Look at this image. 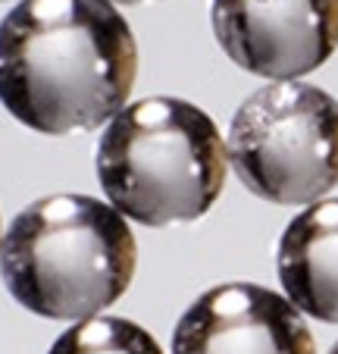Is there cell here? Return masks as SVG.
<instances>
[{
    "instance_id": "277c9868",
    "label": "cell",
    "mask_w": 338,
    "mask_h": 354,
    "mask_svg": "<svg viewBox=\"0 0 338 354\" xmlns=\"http://www.w3.org/2000/svg\"><path fill=\"white\" fill-rule=\"evenodd\" d=\"M225 151L263 201H319L338 185V100L317 85L272 82L232 116Z\"/></svg>"
},
{
    "instance_id": "7a4b0ae2",
    "label": "cell",
    "mask_w": 338,
    "mask_h": 354,
    "mask_svg": "<svg viewBox=\"0 0 338 354\" xmlns=\"http://www.w3.org/2000/svg\"><path fill=\"white\" fill-rule=\"evenodd\" d=\"M138 263L126 216L88 194H50L13 216L0 241V276L26 310L91 320L129 288Z\"/></svg>"
},
{
    "instance_id": "30bf717a",
    "label": "cell",
    "mask_w": 338,
    "mask_h": 354,
    "mask_svg": "<svg viewBox=\"0 0 338 354\" xmlns=\"http://www.w3.org/2000/svg\"><path fill=\"white\" fill-rule=\"evenodd\" d=\"M329 354H338V342H335V345H332V351Z\"/></svg>"
},
{
    "instance_id": "8992f818",
    "label": "cell",
    "mask_w": 338,
    "mask_h": 354,
    "mask_svg": "<svg viewBox=\"0 0 338 354\" xmlns=\"http://www.w3.org/2000/svg\"><path fill=\"white\" fill-rule=\"evenodd\" d=\"M173 354H317L301 310L251 282L204 292L182 314Z\"/></svg>"
},
{
    "instance_id": "3957f363",
    "label": "cell",
    "mask_w": 338,
    "mask_h": 354,
    "mask_svg": "<svg viewBox=\"0 0 338 354\" xmlns=\"http://www.w3.org/2000/svg\"><path fill=\"white\" fill-rule=\"evenodd\" d=\"M229 151L216 122L179 97L126 104L97 145L106 201L141 226L191 223L216 204Z\"/></svg>"
},
{
    "instance_id": "52a82bcc",
    "label": "cell",
    "mask_w": 338,
    "mask_h": 354,
    "mask_svg": "<svg viewBox=\"0 0 338 354\" xmlns=\"http://www.w3.org/2000/svg\"><path fill=\"white\" fill-rule=\"evenodd\" d=\"M285 298L319 323H338V198L317 201L285 226L276 251Z\"/></svg>"
},
{
    "instance_id": "9c48e42d",
    "label": "cell",
    "mask_w": 338,
    "mask_h": 354,
    "mask_svg": "<svg viewBox=\"0 0 338 354\" xmlns=\"http://www.w3.org/2000/svg\"><path fill=\"white\" fill-rule=\"evenodd\" d=\"M106 3H144V0H106Z\"/></svg>"
},
{
    "instance_id": "5b68a950",
    "label": "cell",
    "mask_w": 338,
    "mask_h": 354,
    "mask_svg": "<svg viewBox=\"0 0 338 354\" xmlns=\"http://www.w3.org/2000/svg\"><path fill=\"white\" fill-rule=\"evenodd\" d=\"M213 35L235 66L294 82L338 50V0H213Z\"/></svg>"
},
{
    "instance_id": "8fae6325",
    "label": "cell",
    "mask_w": 338,
    "mask_h": 354,
    "mask_svg": "<svg viewBox=\"0 0 338 354\" xmlns=\"http://www.w3.org/2000/svg\"><path fill=\"white\" fill-rule=\"evenodd\" d=\"M0 241H3V239H0Z\"/></svg>"
},
{
    "instance_id": "ba28073f",
    "label": "cell",
    "mask_w": 338,
    "mask_h": 354,
    "mask_svg": "<svg viewBox=\"0 0 338 354\" xmlns=\"http://www.w3.org/2000/svg\"><path fill=\"white\" fill-rule=\"evenodd\" d=\"M47 354H163L147 329L122 317H91L69 326Z\"/></svg>"
},
{
    "instance_id": "6da1fadb",
    "label": "cell",
    "mask_w": 338,
    "mask_h": 354,
    "mask_svg": "<svg viewBox=\"0 0 338 354\" xmlns=\"http://www.w3.org/2000/svg\"><path fill=\"white\" fill-rule=\"evenodd\" d=\"M135 73V35L106 0H22L0 22V104L35 132L106 126Z\"/></svg>"
}]
</instances>
